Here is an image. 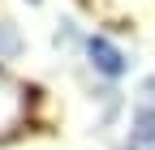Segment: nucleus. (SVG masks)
Here are the masks:
<instances>
[{
    "label": "nucleus",
    "instance_id": "obj_1",
    "mask_svg": "<svg viewBox=\"0 0 155 150\" xmlns=\"http://www.w3.org/2000/svg\"><path fill=\"white\" fill-rule=\"evenodd\" d=\"M86 52H91V60H95V69H99L104 77H121V73H125V56L116 52L108 39H91Z\"/></svg>",
    "mask_w": 155,
    "mask_h": 150
},
{
    "label": "nucleus",
    "instance_id": "obj_2",
    "mask_svg": "<svg viewBox=\"0 0 155 150\" xmlns=\"http://www.w3.org/2000/svg\"><path fill=\"white\" fill-rule=\"evenodd\" d=\"M129 150H155V111H138L129 129Z\"/></svg>",
    "mask_w": 155,
    "mask_h": 150
},
{
    "label": "nucleus",
    "instance_id": "obj_3",
    "mask_svg": "<svg viewBox=\"0 0 155 150\" xmlns=\"http://www.w3.org/2000/svg\"><path fill=\"white\" fill-rule=\"evenodd\" d=\"M17 120H22V95L0 77V133L5 129H17Z\"/></svg>",
    "mask_w": 155,
    "mask_h": 150
},
{
    "label": "nucleus",
    "instance_id": "obj_4",
    "mask_svg": "<svg viewBox=\"0 0 155 150\" xmlns=\"http://www.w3.org/2000/svg\"><path fill=\"white\" fill-rule=\"evenodd\" d=\"M147 95H155V77H147Z\"/></svg>",
    "mask_w": 155,
    "mask_h": 150
}]
</instances>
